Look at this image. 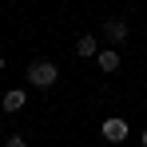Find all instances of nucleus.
<instances>
[{"label":"nucleus","instance_id":"4","mask_svg":"<svg viewBox=\"0 0 147 147\" xmlns=\"http://www.w3.org/2000/svg\"><path fill=\"white\" fill-rule=\"evenodd\" d=\"M24 103H28V96H24V88H12L8 96L0 99V111H8V115H16V111H20Z\"/></svg>","mask_w":147,"mask_h":147},{"label":"nucleus","instance_id":"6","mask_svg":"<svg viewBox=\"0 0 147 147\" xmlns=\"http://www.w3.org/2000/svg\"><path fill=\"white\" fill-rule=\"evenodd\" d=\"M76 52H80V56H99L96 36H80V40H76Z\"/></svg>","mask_w":147,"mask_h":147},{"label":"nucleus","instance_id":"3","mask_svg":"<svg viewBox=\"0 0 147 147\" xmlns=\"http://www.w3.org/2000/svg\"><path fill=\"white\" fill-rule=\"evenodd\" d=\"M103 40L107 44H123L127 40V20H103Z\"/></svg>","mask_w":147,"mask_h":147},{"label":"nucleus","instance_id":"2","mask_svg":"<svg viewBox=\"0 0 147 147\" xmlns=\"http://www.w3.org/2000/svg\"><path fill=\"white\" fill-rule=\"evenodd\" d=\"M99 135H103L107 143H123V139H127V119H119V115L103 119V127H99Z\"/></svg>","mask_w":147,"mask_h":147},{"label":"nucleus","instance_id":"8","mask_svg":"<svg viewBox=\"0 0 147 147\" xmlns=\"http://www.w3.org/2000/svg\"><path fill=\"white\" fill-rule=\"evenodd\" d=\"M139 143H143V147H147V131H143V135H139Z\"/></svg>","mask_w":147,"mask_h":147},{"label":"nucleus","instance_id":"5","mask_svg":"<svg viewBox=\"0 0 147 147\" xmlns=\"http://www.w3.org/2000/svg\"><path fill=\"white\" fill-rule=\"evenodd\" d=\"M96 64H99V72H107V76H111L115 68H119V52H115V48H103V52L96 56Z\"/></svg>","mask_w":147,"mask_h":147},{"label":"nucleus","instance_id":"7","mask_svg":"<svg viewBox=\"0 0 147 147\" xmlns=\"http://www.w3.org/2000/svg\"><path fill=\"white\" fill-rule=\"evenodd\" d=\"M4 147H28V139H24V135H8V139H4Z\"/></svg>","mask_w":147,"mask_h":147},{"label":"nucleus","instance_id":"1","mask_svg":"<svg viewBox=\"0 0 147 147\" xmlns=\"http://www.w3.org/2000/svg\"><path fill=\"white\" fill-rule=\"evenodd\" d=\"M60 80V68L52 64V60H36V64H28V84L32 88H52Z\"/></svg>","mask_w":147,"mask_h":147},{"label":"nucleus","instance_id":"9","mask_svg":"<svg viewBox=\"0 0 147 147\" xmlns=\"http://www.w3.org/2000/svg\"><path fill=\"white\" fill-rule=\"evenodd\" d=\"M0 72H4V56H0Z\"/></svg>","mask_w":147,"mask_h":147}]
</instances>
